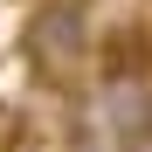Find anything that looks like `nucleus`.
<instances>
[{"mask_svg":"<svg viewBox=\"0 0 152 152\" xmlns=\"http://www.w3.org/2000/svg\"><path fill=\"white\" fill-rule=\"evenodd\" d=\"M21 48H28L35 76H48V83H76V76L90 69V56H97L90 14L76 7V0H42V7L28 14V35H21Z\"/></svg>","mask_w":152,"mask_h":152,"instance_id":"1","label":"nucleus"},{"mask_svg":"<svg viewBox=\"0 0 152 152\" xmlns=\"http://www.w3.org/2000/svg\"><path fill=\"white\" fill-rule=\"evenodd\" d=\"M118 152H152V118L124 124V132H118Z\"/></svg>","mask_w":152,"mask_h":152,"instance_id":"2","label":"nucleus"}]
</instances>
